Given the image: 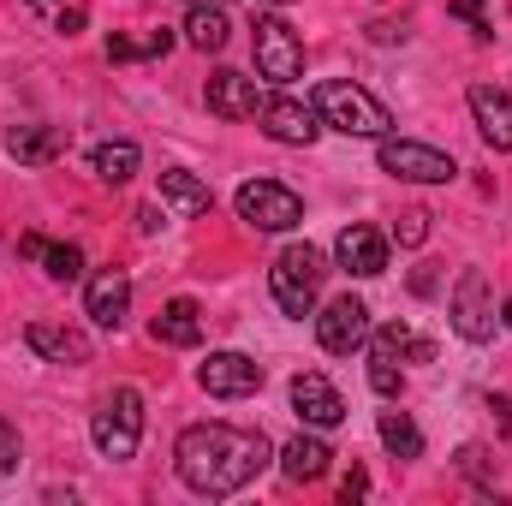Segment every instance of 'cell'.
Listing matches in <instances>:
<instances>
[{
    "label": "cell",
    "mask_w": 512,
    "mask_h": 506,
    "mask_svg": "<svg viewBox=\"0 0 512 506\" xmlns=\"http://www.w3.org/2000/svg\"><path fill=\"white\" fill-rule=\"evenodd\" d=\"M393 239H399V245H423V239H429V215H423V209L399 215V221H393Z\"/></svg>",
    "instance_id": "29"
},
{
    "label": "cell",
    "mask_w": 512,
    "mask_h": 506,
    "mask_svg": "<svg viewBox=\"0 0 512 506\" xmlns=\"http://www.w3.org/2000/svg\"><path fill=\"white\" fill-rule=\"evenodd\" d=\"M334 262H340L346 274H358V280H376V274H387V239L376 227L352 221V227L334 239Z\"/></svg>",
    "instance_id": "15"
},
{
    "label": "cell",
    "mask_w": 512,
    "mask_h": 506,
    "mask_svg": "<svg viewBox=\"0 0 512 506\" xmlns=\"http://www.w3.org/2000/svg\"><path fill=\"white\" fill-rule=\"evenodd\" d=\"M90 167H96V179H102V185H126L131 173L143 167V149H137V143H126V137H120V143H96Z\"/></svg>",
    "instance_id": "24"
},
{
    "label": "cell",
    "mask_w": 512,
    "mask_h": 506,
    "mask_svg": "<svg viewBox=\"0 0 512 506\" xmlns=\"http://www.w3.org/2000/svg\"><path fill=\"white\" fill-rule=\"evenodd\" d=\"M227 36H233V24H227V6H221V0L191 6V18H185V42H191L197 54H221Z\"/></svg>",
    "instance_id": "23"
},
{
    "label": "cell",
    "mask_w": 512,
    "mask_h": 506,
    "mask_svg": "<svg viewBox=\"0 0 512 506\" xmlns=\"http://www.w3.org/2000/svg\"><path fill=\"white\" fill-rule=\"evenodd\" d=\"M155 340L161 346H203V310H197V298H173V304H161V316H155Z\"/></svg>",
    "instance_id": "22"
},
{
    "label": "cell",
    "mask_w": 512,
    "mask_h": 506,
    "mask_svg": "<svg viewBox=\"0 0 512 506\" xmlns=\"http://www.w3.org/2000/svg\"><path fill=\"white\" fill-rule=\"evenodd\" d=\"M280 471L292 477V483H316V477H328V465H334V447L322 441V429H304V435H292L280 453Z\"/></svg>",
    "instance_id": "17"
},
{
    "label": "cell",
    "mask_w": 512,
    "mask_h": 506,
    "mask_svg": "<svg viewBox=\"0 0 512 506\" xmlns=\"http://www.w3.org/2000/svg\"><path fill=\"white\" fill-rule=\"evenodd\" d=\"M6 155L18 167H48V161L66 155V131L60 126H12L6 131Z\"/></svg>",
    "instance_id": "19"
},
{
    "label": "cell",
    "mask_w": 512,
    "mask_h": 506,
    "mask_svg": "<svg viewBox=\"0 0 512 506\" xmlns=\"http://www.w3.org/2000/svg\"><path fill=\"white\" fill-rule=\"evenodd\" d=\"M322 274H328V256L316 251V245H286V251L274 256V268H268L274 304L304 322L316 310V298H322Z\"/></svg>",
    "instance_id": "3"
},
{
    "label": "cell",
    "mask_w": 512,
    "mask_h": 506,
    "mask_svg": "<svg viewBox=\"0 0 512 506\" xmlns=\"http://www.w3.org/2000/svg\"><path fill=\"white\" fill-rule=\"evenodd\" d=\"M447 316H453V334L459 340H471V346H489L495 340V292H489V274L483 268H459L453 298H447Z\"/></svg>",
    "instance_id": "8"
},
{
    "label": "cell",
    "mask_w": 512,
    "mask_h": 506,
    "mask_svg": "<svg viewBox=\"0 0 512 506\" xmlns=\"http://www.w3.org/2000/svg\"><path fill=\"white\" fill-rule=\"evenodd\" d=\"M411 292H423V298H429V292H435V274H429V268H417V274H411Z\"/></svg>",
    "instance_id": "37"
},
{
    "label": "cell",
    "mask_w": 512,
    "mask_h": 506,
    "mask_svg": "<svg viewBox=\"0 0 512 506\" xmlns=\"http://www.w3.org/2000/svg\"><path fill=\"white\" fill-rule=\"evenodd\" d=\"M84 18H90V12H84L78 0H72V6H54V30H60V36H78V30H84Z\"/></svg>",
    "instance_id": "31"
},
{
    "label": "cell",
    "mask_w": 512,
    "mask_h": 506,
    "mask_svg": "<svg viewBox=\"0 0 512 506\" xmlns=\"http://www.w3.org/2000/svg\"><path fill=\"white\" fill-rule=\"evenodd\" d=\"M501 328H512V298L501 304Z\"/></svg>",
    "instance_id": "38"
},
{
    "label": "cell",
    "mask_w": 512,
    "mask_h": 506,
    "mask_svg": "<svg viewBox=\"0 0 512 506\" xmlns=\"http://www.w3.org/2000/svg\"><path fill=\"white\" fill-rule=\"evenodd\" d=\"M268 6H292V0H268Z\"/></svg>",
    "instance_id": "40"
},
{
    "label": "cell",
    "mask_w": 512,
    "mask_h": 506,
    "mask_svg": "<svg viewBox=\"0 0 512 506\" xmlns=\"http://www.w3.org/2000/svg\"><path fill=\"white\" fill-rule=\"evenodd\" d=\"M12 465H18V429H12V423L0 417V477H6Z\"/></svg>",
    "instance_id": "32"
},
{
    "label": "cell",
    "mask_w": 512,
    "mask_h": 506,
    "mask_svg": "<svg viewBox=\"0 0 512 506\" xmlns=\"http://www.w3.org/2000/svg\"><path fill=\"white\" fill-rule=\"evenodd\" d=\"M161 203L179 209V215H209V209H215V191H209V179H197L191 167H161Z\"/></svg>",
    "instance_id": "20"
},
{
    "label": "cell",
    "mask_w": 512,
    "mask_h": 506,
    "mask_svg": "<svg viewBox=\"0 0 512 506\" xmlns=\"http://www.w3.org/2000/svg\"><path fill=\"white\" fill-rule=\"evenodd\" d=\"M84 310H90V322L96 328H120L131 310V280L120 268H108V274H96L90 280V292H84Z\"/></svg>",
    "instance_id": "18"
},
{
    "label": "cell",
    "mask_w": 512,
    "mask_h": 506,
    "mask_svg": "<svg viewBox=\"0 0 512 506\" xmlns=\"http://www.w3.org/2000/svg\"><path fill=\"white\" fill-rule=\"evenodd\" d=\"M459 471H465V477H477V483H489V477H495V465H489V453H483V447H459Z\"/></svg>",
    "instance_id": "30"
},
{
    "label": "cell",
    "mask_w": 512,
    "mask_h": 506,
    "mask_svg": "<svg viewBox=\"0 0 512 506\" xmlns=\"http://www.w3.org/2000/svg\"><path fill=\"white\" fill-rule=\"evenodd\" d=\"M256 126H262L268 143H286V149H310V143L328 131L322 114H316V102H298V96H262Z\"/></svg>",
    "instance_id": "9"
},
{
    "label": "cell",
    "mask_w": 512,
    "mask_h": 506,
    "mask_svg": "<svg viewBox=\"0 0 512 506\" xmlns=\"http://www.w3.org/2000/svg\"><path fill=\"white\" fill-rule=\"evenodd\" d=\"M42 268H48V280L78 286V280H84V251H78V245H48V251H42Z\"/></svg>",
    "instance_id": "26"
},
{
    "label": "cell",
    "mask_w": 512,
    "mask_h": 506,
    "mask_svg": "<svg viewBox=\"0 0 512 506\" xmlns=\"http://www.w3.org/2000/svg\"><path fill=\"white\" fill-rule=\"evenodd\" d=\"M24 346L36 358H48V364H66V370L90 364V334L84 328H66V322H30L24 328Z\"/></svg>",
    "instance_id": "13"
},
{
    "label": "cell",
    "mask_w": 512,
    "mask_h": 506,
    "mask_svg": "<svg viewBox=\"0 0 512 506\" xmlns=\"http://www.w3.org/2000/svg\"><path fill=\"white\" fill-rule=\"evenodd\" d=\"M161 227V209H137V233H155Z\"/></svg>",
    "instance_id": "36"
},
{
    "label": "cell",
    "mask_w": 512,
    "mask_h": 506,
    "mask_svg": "<svg viewBox=\"0 0 512 506\" xmlns=\"http://www.w3.org/2000/svg\"><path fill=\"white\" fill-rule=\"evenodd\" d=\"M340 495H346V501H364V495H370V471H358V465H352V477L340 483Z\"/></svg>",
    "instance_id": "33"
},
{
    "label": "cell",
    "mask_w": 512,
    "mask_h": 506,
    "mask_svg": "<svg viewBox=\"0 0 512 506\" xmlns=\"http://www.w3.org/2000/svg\"><path fill=\"white\" fill-rule=\"evenodd\" d=\"M489 411H501V435H512V399L507 393H489Z\"/></svg>",
    "instance_id": "34"
},
{
    "label": "cell",
    "mask_w": 512,
    "mask_h": 506,
    "mask_svg": "<svg viewBox=\"0 0 512 506\" xmlns=\"http://www.w3.org/2000/svg\"><path fill=\"white\" fill-rule=\"evenodd\" d=\"M30 6H42V12H48V6H66V0H30Z\"/></svg>",
    "instance_id": "39"
},
{
    "label": "cell",
    "mask_w": 512,
    "mask_h": 506,
    "mask_svg": "<svg viewBox=\"0 0 512 506\" xmlns=\"http://www.w3.org/2000/svg\"><path fill=\"white\" fill-rule=\"evenodd\" d=\"M447 12H453L459 24H471V36H477V42H489V36H495V24H489L483 0H447Z\"/></svg>",
    "instance_id": "27"
},
{
    "label": "cell",
    "mask_w": 512,
    "mask_h": 506,
    "mask_svg": "<svg viewBox=\"0 0 512 506\" xmlns=\"http://www.w3.org/2000/svg\"><path fill=\"white\" fill-rule=\"evenodd\" d=\"M203 102H209V114L215 120H256V108H262V90H256V78L245 72H215L209 84H203Z\"/></svg>",
    "instance_id": "14"
},
{
    "label": "cell",
    "mask_w": 512,
    "mask_h": 506,
    "mask_svg": "<svg viewBox=\"0 0 512 506\" xmlns=\"http://www.w3.org/2000/svg\"><path fill=\"white\" fill-rule=\"evenodd\" d=\"M370 358H387V364H429L435 358V340L411 334L405 322H387V328H370Z\"/></svg>",
    "instance_id": "21"
},
{
    "label": "cell",
    "mask_w": 512,
    "mask_h": 506,
    "mask_svg": "<svg viewBox=\"0 0 512 506\" xmlns=\"http://www.w3.org/2000/svg\"><path fill=\"white\" fill-rule=\"evenodd\" d=\"M370 387H376L382 399H399V393H405V376H399V364H387V358H370Z\"/></svg>",
    "instance_id": "28"
},
{
    "label": "cell",
    "mask_w": 512,
    "mask_h": 506,
    "mask_svg": "<svg viewBox=\"0 0 512 506\" xmlns=\"http://www.w3.org/2000/svg\"><path fill=\"white\" fill-rule=\"evenodd\" d=\"M251 54H256V78L262 84H292L304 78V42L280 12H256L251 24Z\"/></svg>",
    "instance_id": "5"
},
{
    "label": "cell",
    "mask_w": 512,
    "mask_h": 506,
    "mask_svg": "<svg viewBox=\"0 0 512 506\" xmlns=\"http://www.w3.org/2000/svg\"><path fill=\"white\" fill-rule=\"evenodd\" d=\"M316 340H322L328 358H352V352H364V346H370V304L352 298V292H340V298L316 316Z\"/></svg>",
    "instance_id": "10"
},
{
    "label": "cell",
    "mask_w": 512,
    "mask_h": 506,
    "mask_svg": "<svg viewBox=\"0 0 512 506\" xmlns=\"http://www.w3.org/2000/svg\"><path fill=\"white\" fill-rule=\"evenodd\" d=\"M376 429H382V447L393 459H423V429H417L405 411H382Z\"/></svg>",
    "instance_id": "25"
},
{
    "label": "cell",
    "mask_w": 512,
    "mask_h": 506,
    "mask_svg": "<svg viewBox=\"0 0 512 506\" xmlns=\"http://www.w3.org/2000/svg\"><path fill=\"white\" fill-rule=\"evenodd\" d=\"M268 459H274V441L262 429H239V423H191L173 447L179 483L203 501H227V495L251 489L268 471Z\"/></svg>",
    "instance_id": "1"
},
{
    "label": "cell",
    "mask_w": 512,
    "mask_h": 506,
    "mask_svg": "<svg viewBox=\"0 0 512 506\" xmlns=\"http://www.w3.org/2000/svg\"><path fill=\"white\" fill-rule=\"evenodd\" d=\"M292 411H298L304 429H340V423H346V399H340V387H334L328 376H316V370L292 376Z\"/></svg>",
    "instance_id": "12"
},
{
    "label": "cell",
    "mask_w": 512,
    "mask_h": 506,
    "mask_svg": "<svg viewBox=\"0 0 512 506\" xmlns=\"http://www.w3.org/2000/svg\"><path fill=\"white\" fill-rule=\"evenodd\" d=\"M18 251L30 256V262H42V251H48V239H42V233H24V239H18Z\"/></svg>",
    "instance_id": "35"
},
{
    "label": "cell",
    "mask_w": 512,
    "mask_h": 506,
    "mask_svg": "<svg viewBox=\"0 0 512 506\" xmlns=\"http://www.w3.org/2000/svg\"><path fill=\"white\" fill-rule=\"evenodd\" d=\"M90 441H96V453L102 459H137V441H143V393L137 387H114L102 405H96V417H90Z\"/></svg>",
    "instance_id": "4"
},
{
    "label": "cell",
    "mask_w": 512,
    "mask_h": 506,
    "mask_svg": "<svg viewBox=\"0 0 512 506\" xmlns=\"http://www.w3.org/2000/svg\"><path fill=\"white\" fill-rule=\"evenodd\" d=\"M382 149H376V161H382V173L393 179H405V185H447L453 173H459V161L447 155V149H435V143H417V137H376Z\"/></svg>",
    "instance_id": "6"
},
{
    "label": "cell",
    "mask_w": 512,
    "mask_h": 506,
    "mask_svg": "<svg viewBox=\"0 0 512 506\" xmlns=\"http://www.w3.org/2000/svg\"><path fill=\"white\" fill-rule=\"evenodd\" d=\"M191 6H203V0H191ZM221 6H227V0H221Z\"/></svg>",
    "instance_id": "41"
},
{
    "label": "cell",
    "mask_w": 512,
    "mask_h": 506,
    "mask_svg": "<svg viewBox=\"0 0 512 506\" xmlns=\"http://www.w3.org/2000/svg\"><path fill=\"white\" fill-rule=\"evenodd\" d=\"M316 114H322V126L340 131V137H387L393 131V114H387V102H376L364 84H352V78H328V84H316Z\"/></svg>",
    "instance_id": "2"
},
{
    "label": "cell",
    "mask_w": 512,
    "mask_h": 506,
    "mask_svg": "<svg viewBox=\"0 0 512 506\" xmlns=\"http://www.w3.org/2000/svg\"><path fill=\"white\" fill-rule=\"evenodd\" d=\"M465 102H471V120H477V131H483V143H489L495 155H507L512 149V96L495 90V84H471Z\"/></svg>",
    "instance_id": "16"
},
{
    "label": "cell",
    "mask_w": 512,
    "mask_h": 506,
    "mask_svg": "<svg viewBox=\"0 0 512 506\" xmlns=\"http://www.w3.org/2000/svg\"><path fill=\"white\" fill-rule=\"evenodd\" d=\"M197 381H203L209 399H245V393L262 387V364L245 358V352H209L197 364Z\"/></svg>",
    "instance_id": "11"
},
{
    "label": "cell",
    "mask_w": 512,
    "mask_h": 506,
    "mask_svg": "<svg viewBox=\"0 0 512 506\" xmlns=\"http://www.w3.org/2000/svg\"><path fill=\"white\" fill-rule=\"evenodd\" d=\"M233 203H239V221L256 233H292L304 221V197L280 179H245Z\"/></svg>",
    "instance_id": "7"
}]
</instances>
